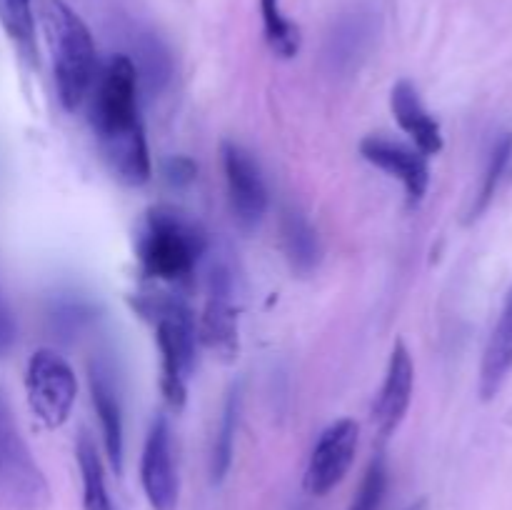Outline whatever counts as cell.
Returning <instances> with one entry per match:
<instances>
[{
	"instance_id": "6",
	"label": "cell",
	"mask_w": 512,
	"mask_h": 510,
	"mask_svg": "<svg viewBox=\"0 0 512 510\" xmlns=\"http://www.w3.org/2000/svg\"><path fill=\"white\" fill-rule=\"evenodd\" d=\"M25 393H28V403L35 418L45 428H60L70 418L75 395H78L73 368L53 350H38L28 360Z\"/></svg>"
},
{
	"instance_id": "25",
	"label": "cell",
	"mask_w": 512,
	"mask_h": 510,
	"mask_svg": "<svg viewBox=\"0 0 512 510\" xmlns=\"http://www.w3.org/2000/svg\"><path fill=\"white\" fill-rule=\"evenodd\" d=\"M195 173H198V168H195L193 160L185 158V155H173V158L165 163V178H168V183L175 185V188H183V185L193 183Z\"/></svg>"
},
{
	"instance_id": "17",
	"label": "cell",
	"mask_w": 512,
	"mask_h": 510,
	"mask_svg": "<svg viewBox=\"0 0 512 510\" xmlns=\"http://www.w3.org/2000/svg\"><path fill=\"white\" fill-rule=\"evenodd\" d=\"M280 233H283V248L290 268L300 275L313 273L320 260V243L310 220L298 208H285Z\"/></svg>"
},
{
	"instance_id": "19",
	"label": "cell",
	"mask_w": 512,
	"mask_h": 510,
	"mask_svg": "<svg viewBox=\"0 0 512 510\" xmlns=\"http://www.w3.org/2000/svg\"><path fill=\"white\" fill-rule=\"evenodd\" d=\"M75 455H78L80 480H83V510H115L108 493V485H105V473L98 448H95L93 438L88 433H80L78 445H75Z\"/></svg>"
},
{
	"instance_id": "11",
	"label": "cell",
	"mask_w": 512,
	"mask_h": 510,
	"mask_svg": "<svg viewBox=\"0 0 512 510\" xmlns=\"http://www.w3.org/2000/svg\"><path fill=\"white\" fill-rule=\"evenodd\" d=\"M198 340L225 360H233L238 355V313H235L233 305V275L225 268H215L210 275V290L203 315H200Z\"/></svg>"
},
{
	"instance_id": "27",
	"label": "cell",
	"mask_w": 512,
	"mask_h": 510,
	"mask_svg": "<svg viewBox=\"0 0 512 510\" xmlns=\"http://www.w3.org/2000/svg\"><path fill=\"white\" fill-rule=\"evenodd\" d=\"M408 510H428V498H420V500H415V503L410 505Z\"/></svg>"
},
{
	"instance_id": "5",
	"label": "cell",
	"mask_w": 512,
	"mask_h": 510,
	"mask_svg": "<svg viewBox=\"0 0 512 510\" xmlns=\"http://www.w3.org/2000/svg\"><path fill=\"white\" fill-rule=\"evenodd\" d=\"M48 478L20 435L10 403L0 393V510H50Z\"/></svg>"
},
{
	"instance_id": "23",
	"label": "cell",
	"mask_w": 512,
	"mask_h": 510,
	"mask_svg": "<svg viewBox=\"0 0 512 510\" xmlns=\"http://www.w3.org/2000/svg\"><path fill=\"white\" fill-rule=\"evenodd\" d=\"M0 25L28 58L35 55L33 0H0Z\"/></svg>"
},
{
	"instance_id": "22",
	"label": "cell",
	"mask_w": 512,
	"mask_h": 510,
	"mask_svg": "<svg viewBox=\"0 0 512 510\" xmlns=\"http://www.w3.org/2000/svg\"><path fill=\"white\" fill-rule=\"evenodd\" d=\"M265 40L280 58H293L300 50V28L280 10V0H260Z\"/></svg>"
},
{
	"instance_id": "10",
	"label": "cell",
	"mask_w": 512,
	"mask_h": 510,
	"mask_svg": "<svg viewBox=\"0 0 512 510\" xmlns=\"http://www.w3.org/2000/svg\"><path fill=\"white\" fill-rule=\"evenodd\" d=\"M360 155L370 165L388 173L390 178L400 180L410 208L423 203L430 185V165L428 155L420 153L415 145L398 143V140L385 138V135H365L360 140Z\"/></svg>"
},
{
	"instance_id": "15",
	"label": "cell",
	"mask_w": 512,
	"mask_h": 510,
	"mask_svg": "<svg viewBox=\"0 0 512 510\" xmlns=\"http://www.w3.org/2000/svg\"><path fill=\"white\" fill-rule=\"evenodd\" d=\"M512 373V290L480 363V398L493 400Z\"/></svg>"
},
{
	"instance_id": "4",
	"label": "cell",
	"mask_w": 512,
	"mask_h": 510,
	"mask_svg": "<svg viewBox=\"0 0 512 510\" xmlns=\"http://www.w3.org/2000/svg\"><path fill=\"white\" fill-rule=\"evenodd\" d=\"M135 248L145 275L165 283H183L193 275L208 240L183 213L168 205H155L140 225Z\"/></svg>"
},
{
	"instance_id": "21",
	"label": "cell",
	"mask_w": 512,
	"mask_h": 510,
	"mask_svg": "<svg viewBox=\"0 0 512 510\" xmlns=\"http://www.w3.org/2000/svg\"><path fill=\"white\" fill-rule=\"evenodd\" d=\"M512 160V133H503L498 140H495L493 150H490L488 168H485L483 183H480L478 195H475L473 205H470V220H478L485 210L493 203L495 193L500 188V180L508 173V165Z\"/></svg>"
},
{
	"instance_id": "1",
	"label": "cell",
	"mask_w": 512,
	"mask_h": 510,
	"mask_svg": "<svg viewBox=\"0 0 512 510\" xmlns=\"http://www.w3.org/2000/svg\"><path fill=\"white\" fill-rule=\"evenodd\" d=\"M138 75L128 55H115L100 78L90 103V125L110 173L125 185L150 180V153L138 110Z\"/></svg>"
},
{
	"instance_id": "26",
	"label": "cell",
	"mask_w": 512,
	"mask_h": 510,
	"mask_svg": "<svg viewBox=\"0 0 512 510\" xmlns=\"http://www.w3.org/2000/svg\"><path fill=\"white\" fill-rule=\"evenodd\" d=\"M15 343V320L10 313L8 303H5L3 293H0V355L8 353Z\"/></svg>"
},
{
	"instance_id": "3",
	"label": "cell",
	"mask_w": 512,
	"mask_h": 510,
	"mask_svg": "<svg viewBox=\"0 0 512 510\" xmlns=\"http://www.w3.org/2000/svg\"><path fill=\"white\" fill-rule=\"evenodd\" d=\"M133 308L150 320L160 350V390L165 403L180 410L188 398V378L195 368L198 328L185 303L170 295H138Z\"/></svg>"
},
{
	"instance_id": "20",
	"label": "cell",
	"mask_w": 512,
	"mask_h": 510,
	"mask_svg": "<svg viewBox=\"0 0 512 510\" xmlns=\"http://www.w3.org/2000/svg\"><path fill=\"white\" fill-rule=\"evenodd\" d=\"M130 60H133L135 75H138V88L148 90L150 95H158L168 88L170 78H173V63L158 38L153 35L140 38L135 45V58Z\"/></svg>"
},
{
	"instance_id": "9",
	"label": "cell",
	"mask_w": 512,
	"mask_h": 510,
	"mask_svg": "<svg viewBox=\"0 0 512 510\" xmlns=\"http://www.w3.org/2000/svg\"><path fill=\"white\" fill-rule=\"evenodd\" d=\"M140 480L153 510H175L180 498L178 468L173 460V433L165 415H158L145 438Z\"/></svg>"
},
{
	"instance_id": "2",
	"label": "cell",
	"mask_w": 512,
	"mask_h": 510,
	"mask_svg": "<svg viewBox=\"0 0 512 510\" xmlns=\"http://www.w3.org/2000/svg\"><path fill=\"white\" fill-rule=\"evenodd\" d=\"M40 23L53 60V80L65 110L80 108L98 78V58L88 25L63 0H40Z\"/></svg>"
},
{
	"instance_id": "14",
	"label": "cell",
	"mask_w": 512,
	"mask_h": 510,
	"mask_svg": "<svg viewBox=\"0 0 512 510\" xmlns=\"http://www.w3.org/2000/svg\"><path fill=\"white\" fill-rule=\"evenodd\" d=\"M90 395H93L95 413L100 418L103 430L105 453L115 473H123V410H120L118 390H115L113 375L105 363L90 365Z\"/></svg>"
},
{
	"instance_id": "24",
	"label": "cell",
	"mask_w": 512,
	"mask_h": 510,
	"mask_svg": "<svg viewBox=\"0 0 512 510\" xmlns=\"http://www.w3.org/2000/svg\"><path fill=\"white\" fill-rule=\"evenodd\" d=\"M385 493H388V465H385V455L378 453L370 460L348 510H380L385 503Z\"/></svg>"
},
{
	"instance_id": "8",
	"label": "cell",
	"mask_w": 512,
	"mask_h": 510,
	"mask_svg": "<svg viewBox=\"0 0 512 510\" xmlns=\"http://www.w3.org/2000/svg\"><path fill=\"white\" fill-rule=\"evenodd\" d=\"M223 170L228 183L230 208L243 230L258 228L268 210V190H265L260 165L243 145L225 140L223 143Z\"/></svg>"
},
{
	"instance_id": "18",
	"label": "cell",
	"mask_w": 512,
	"mask_h": 510,
	"mask_svg": "<svg viewBox=\"0 0 512 510\" xmlns=\"http://www.w3.org/2000/svg\"><path fill=\"white\" fill-rule=\"evenodd\" d=\"M240 403H243V390L240 385H233L225 398L223 415H220L218 433L213 440V455H210V478L213 483H223L225 475L230 473V465H233V453H235V430H238V415H240Z\"/></svg>"
},
{
	"instance_id": "13",
	"label": "cell",
	"mask_w": 512,
	"mask_h": 510,
	"mask_svg": "<svg viewBox=\"0 0 512 510\" xmlns=\"http://www.w3.org/2000/svg\"><path fill=\"white\" fill-rule=\"evenodd\" d=\"M390 110H393L400 128L413 138L415 148L420 153L438 155L443 150V130H440L438 120L423 105L418 88L410 80H400L390 90Z\"/></svg>"
},
{
	"instance_id": "16",
	"label": "cell",
	"mask_w": 512,
	"mask_h": 510,
	"mask_svg": "<svg viewBox=\"0 0 512 510\" xmlns=\"http://www.w3.org/2000/svg\"><path fill=\"white\" fill-rule=\"evenodd\" d=\"M370 40H373V18L370 13L355 10L340 18L328 40V60L338 73H350L358 68L360 58L368 53Z\"/></svg>"
},
{
	"instance_id": "7",
	"label": "cell",
	"mask_w": 512,
	"mask_h": 510,
	"mask_svg": "<svg viewBox=\"0 0 512 510\" xmlns=\"http://www.w3.org/2000/svg\"><path fill=\"white\" fill-rule=\"evenodd\" d=\"M355 450H358L355 420L345 418L325 428L310 453L308 470H305V490L315 498H323L330 490L338 488L353 465Z\"/></svg>"
},
{
	"instance_id": "12",
	"label": "cell",
	"mask_w": 512,
	"mask_h": 510,
	"mask_svg": "<svg viewBox=\"0 0 512 510\" xmlns=\"http://www.w3.org/2000/svg\"><path fill=\"white\" fill-rule=\"evenodd\" d=\"M415 388V365L413 355H410L408 345L398 340L390 353L388 373H385L383 388H380L378 400H375L373 418L378 423V430L383 438L393 435L403 423L405 413L410 408Z\"/></svg>"
}]
</instances>
